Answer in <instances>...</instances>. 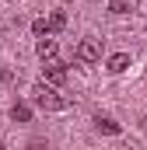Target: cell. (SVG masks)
I'll use <instances>...</instances> for the list:
<instances>
[{
  "instance_id": "1",
  "label": "cell",
  "mask_w": 147,
  "mask_h": 150,
  "mask_svg": "<svg viewBox=\"0 0 147 150\" xmlns=\"http://www.w3.org/2000/svg\"><path fill=\"white\" fill-rule=\"evenodd\" d=\"M32 105H39L42 112H60V108H67V105H70V98L56 94V87L42 80V84H35V87H32Z\"/></svg>"
},
{
  "instance_id": "2",
  "label": "cell",
  "mask_w": 147,
  "mask_h": 150,
  "mask_svg": "<svg viewBox=\"0 0 147 150\" xmlns=\"http://www.w3.org/2000/svg\"><path fill=\"white\" fill-rule=\"evenodd\" d=\"M42 77H46V84L60 87V84L67 80V63H63V59H56V56H49V59H46V67H42Z\"/></svg>"
},
{
  "instance_id": "3",
  "label": "cell",
  "mask_w": 147,
  "mask_h": 150,
  "mask_svg": "<svg viewBox=\"0 0 147 150\" xmlns=\"http://www.w3.org/2000/svg\"><path fill=\"white\" fill-rule=\"evenodd\" d=\"M77 59H81V63H98V59H102V42H98V38H84V42L77 45Z\"/></svg>"
},
{
  "instance_id": "4",
  "label": "cell",
  "mask_w": 147,
  "mask_h": 150,
  "mask_svg": "<svg viewBox=\"0 0 147 150\" xmlns=\"http://www.w3.org/2000/svg\"><path fill=\"white\" fill-rule=\"evenodd\" d=\"M11 119L14 122H32V105L28 101H14L11 105Z\"/></svg>"
},
{
  "instance_id": "5",
  "label": "cell",
  "mask_w": 147,
  "mask_h": 150,
  "mask_svg": "<svg viewBox=\"0 0 147 150\" xmlns=\"http://www.w3.org/2000/svg\"><path fill=\"white\" fill-rule=\"evenodd\" d=\"M126 67H130V56H126V52H116V56H109V63H105L109 74H123Z\"/></svg>"
},
{
  "instance_id": "6",
  "label": "cell",
  "mask_w": 147,
  "mask_h": 150,
  "mask_svg": "<svg viewBox=\"0 0 147 150\" xmlns=\"http://www.w3.org/2000/svg\"><path fill=\"white\" fill-rule=\"evenodd\" d=\"M35 52L42 56V59H49V56H56V42H53L49 35H42V38L35 42Z\"/></svg>"
},
{
  "instance_id": "7",
  "label": "cell",
  "mask_w": 147,
  "mask_h": 150,
  "mask_svg": "<svg viewBox=\"0 0 147 150\" xmlns=\"http://www.w3.org/2000/svg\"><path fill=\"white\" fill-rule=\"evenodd\" d=\"M109 11L112 14H133L137 11V0H109Z\"/></svg>"
},
{
  "instance_id": "8",
  "label": "cell",
  "mask_w": 147,
  "mask_h": 150,
  "mask_svg": "<svg viewBox=\"0 0 147 150\" xmlns=\"http://www.w3.org/2000/svg\"><path fill=\"white\" fill-rule=\"evenodd\" d=\"M95 129H98V133H109V136H116V133H119V122H112L109 115H98V119H95Z\"/></svg>"
},
{
  "instance_id": "9",
  "label": "cell",
  "mask_w": 147,
  "mask_h": 150,
  "mask_svg": "<svg viewBox=\"0 0 147 150\" xmlns=\"http://www.w3.org/2000/svg\"><path fill=\"white\" fill-rule=\"evenodd\" d=\"M46 21H49V35H53V32H60V28H67V14H63V11H53Z\"/></svg>"
},
{
  "instance_id": "10",
  "label": "cell",
  "mask_w": 147,
  "mask_h": 150,
  "mask_svg": "<svg viewBox=\"0 0 147 150\" xmlns=\"http://www.w3.org/2000/svg\"><path fill=\"white\" fill-rule=\"evenodd\" d=\"M32 32H35V38L49 35V21H46V18H35V21H32Z\"/></svg>"
}]
</instances>
